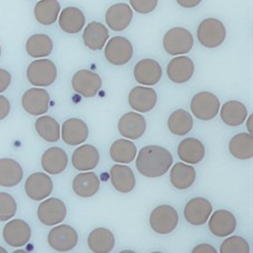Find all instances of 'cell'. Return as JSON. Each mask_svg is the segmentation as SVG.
<instances>
[{
	"instance_id": "obj_11",
	"label": "cell",
	"mask_w": 253,
	"mask_h": 253,
	"mask_svg": "<svg viewBox=\"0 0 253 253\" xmlns=\"http://www.w3.org/2000/svg\"><path fill=\"white\" fill-rule=\"evenodd\" d=\"M53 190L51 178L47 173L35 172L25 182L26 194L34 201H42L50 196Z\"/></svg>"
},
{
	"instance_id": "obj_30",
	"label": "cell",
	"mask_w": 253,
	"mask_h": 253,
	"mask_svg": "<svg viewBox=\"0 0 253 253\" xmlns=\"http://www.w3.org/2000/svg\"><path fill=\"white\" fill-rule=\"evenodd\" d=\"M85 22L84 12L77 7H67L59 16V26L67 34H78L83 30Z\"/></svg>"
},
{
	"instance_id": "obj_51",
	"label": "cell",
	"mask_w": 253,
	"mask_h": 253,
	"mask_svg": "<svg viewBox=\"0 0 253 253\" xmlns=\"http://www.w3.org/2000/svg\"><path fill=\"white\" fill-rule=\"evenodd\" d=\"M151 253H162V252H151Z\"/></svg>"
},
{
	"instance_id": "obj_4",
	"label": "cell",
	"mask_w": 253,
	"mask_h": 253,
	"mask_svg": "<svg viewBox=\"0 0 253 253\" xmlns=\"http://www.w3.org/2000/svg\"><path fill=\"white\" fill-rule=\"evenodd\" d=\"M27 78L35 87H48L57 78V67L49 59H37L28 66Z\"/></svg>"
},
{
	"instance_id": "obj_47",
	"label": "cell",
	"mask_w": 253,
	"mask_h": 253,
	"mask_svg": "<svg viewBox=\"0 0 253 253\" xmlns=\"http://www.w3.org/2000/svg\"><path fill=\"white\" fill-rule=\"evenodd\" d=\"M119 253H137V252H134L132 250H124V251H120Z\"/></svg>"
},
{
	"instance_id": "obj_32",
	"label": "cell",
	"mask_w": 253,
	"mask_h": 253,
	"mask_svg": "<svg viewBox=\"0 0 253 253\" xmlns=\"http://www.w3.org/2000/svg\"><path fill=\"white\" fill-rule=\"evenodd\" d=\"M196 170L183 162L175 164L170 171V182L178 190L189 189L196 181Z\"/></svg>"
},
{
	"instance_id": "obj_46",
	"label": "cell",
	"mask_w": 253,
	"mask_h": 253,
	"mask_svg": "<svg viewBox=\"0 0 253 253\" xmlns=\"http://www.w3.org/2000/svg\"><path fill=\"white\" fill-rule=\"evenodd\" d=\"M247 128H248V131H249L248 133L252 135V133H253V115H250L249 118H248Z\"/></svg>"
},
{
	"instance_id": "obj_19",
	"label": "cell",
	"mask_w": 253,
	"mask_h": 253,
	"mask_svg": "<svg viewBox=\"0 0 253 253\" xmlns=\"http://www.w3.org/2000/svg\"><path fill=\"white\" fill-rule=\"evenodd\" d=\"M100 156L96 147L91 144H83L72 153L71 162L74 168L81 172H88L93 170L99 164Z\"/></svg>"
},
{
	"instance_id": "obj_34",
	"label": "cell",
	"mask_w": 253,
	"mask_h": 253,
	"mask_svg": "<svg viewBox=\"0 0 253 253\" xmlns=\"http://www.w3.org/2000/svg\"><path fill=\"white\" fill-rule=\"evenodd\" d=\"M137 156V147L128 139H118L111 144L110 157L117 164L128 165Z\"/></svg>"
},
{
	"instance_id": "obj_38",
	"label": "cell",
	"mask_w": 253,
	"mask_h": 253,
	"mask_svg": "<svg viewBox=\"0 0 253 253\" xmlns=\"http://www.w3.org/2000/svg\"><path fill=\"white\" fill-rule=\"evenodd\" d=\"M35 128L37 133L47 142H57L60 139V126L50 116H42L36 120Z\"/></svg>"
},
{
	"instance_id": "obj_15",
	"label": "cell",
	"mask_w": 253,
	"mask_h": 253,
	"mask_svg": "<svg viewBox=\"0 0 253 253\" xmlns=\"http://www.w3.org/2000/svg\"><path fill=\"white\" fill-rule=\"evenodd\" d=\"M147 128L144 117L138 112H126L118 121V130L124 138L135 140L141 138Z\"/></svg>"
},
{
	"instance_id": "obj_9",
	"label": "cell",
	"mask_w": 253,
	"mask_h": 253,
	"mask_svg": "<svg viewBox=\"0 0 253 253\" xmlns=\"http://www.w3.org/2000/svg\"><path fill=\"white\" fill-rule=\"evenodd\" d=\"M133 55V47L128 39L121 36L111 38L105 49V57L114 66H124Z\"/></svg>"
},
{
	"instance_id": "obj_21",
	"label": "cell",
	"mask_w": 253,
	"mask_h": 253,
	"mask_svg": "<svg viewBox=\"0 0 253 253\" xmlns=\"http://www.w3.org/2000/svg\"><path fill=\"white\" fill-rule=\"evenodd\" d=\"M158 100V96L155 90L150 87H138L131 90L128 97L130 107L134 111L139 112H149L155 108Z\"/></svg>"
},
{
	"instance_id": "obj_14",
	"label": "cell",
	"mask_w": 253,
	"mask_h": 253,
	"mask_svg": "<svg viewBox=\"0 0 253 253\" xmlns=\"http://www.w3.org/2000/svg\"><path fill=\"white\" fill-rule=\"evenodd\" d=\"M50 96L48 91L42 88H31L24 93L21 105L26 112L31 116H42L49 109Z\"/></svg>"
},
{
	"instance_id": "obj_8",
	"label": "cell",
	"mask_w": 253,
	"mask_h": 253,
	"mask_svg": "<svg viewBox=\"0 0 253 253\" xmlns=\"http://www.w3.org/2000/svg\"><path fill=\"white\" fill-rule=\"evenodd\" d=\"M48 243L58 252H69L78 245V233L69 224H59L48 233Z\"/></svg>"
},
{
	"instance_id": "obj_26",
	"label": "cell",
	"mask_w": 253,
	"mask_h": 253,
	"mask_svg": "<svg viewBox=\"0 0 253 253\" xmlns=\"http://www.w3.org/2000/svg\"><path fill=\"white\" fill-rule=\"evenodd\" d=\"M110 179L114 188L121 193H129L135 187L132 169L125 165H115L110 170Z\"/></svg>"
},
{
	"instance_id": "obj_35",
	"label": "cell",
	"mask_w": 253,
	"mask_h": 253,
	"mask_svg": "<svg viewBox=\"0 0 253 253\" xmlns=\"http://www.w3.org/2000/svg\"><path fill=\"white\" fill-rule=\"evenodd\" d=\"M230 153L239 160H248L253 157V137L248 132L236 134L230 140Z\"/></svg>"
},
{
	"instance_id": "obj_13",
	"label": "cell",
	"mask_w": 253,
	"mask_h": 253,
	"mask_svg": "<svg viewBox=\"0 0 253 253\" xmlns=\"http://www.w3.org/2000/svg\"><path fill=\"white\" fill-rule=\"evenodd\" d=\"M212 213V205L206 198L197 197L190 200L183 210L184 219L194 227H200L209 220Z\"/></svg>"
},
{
	"instance_id": "obj_24",
	"label": "cell",
	"mask_w": 253,
	"mask_h": 253,
	"mask_svg": "<svg viewBox=\"0 0 253 253\" xmlns=\"http://www.w3.org/2000/svg\"><path fill=\"white\" fill-rule=\"evenodd\" d=\"M68 156L61 148L51 147L43 152L42 157V169L49 174H59L66 170Z\"/></svg>"
},
{
	"instance_id": "obj_40",
	"label": "cell",
	"mask_w": 253,
	"mask_h": 253,
	"mask_svg": "<svg viewBox=\"0 0 253 253\" xmlns=\"http://www.w3.org/2000/svg\"><path fill=\"white\" fill-rule=\"evenodd\" d=\"M17 212L15 198L7 192H0V221H8L13 218Z\"/></svg>"
},
{
	"instance_id": "obj_17",
	"label": "cell",
	"mask_w": 253,
	"mask_h": 253,
	"mask_svg": "<svg viewBox=\"0 0 253 253\" xmlns=\"http://www.w3.org/2000/svg\"><path fill=\"white\" fill-rule=\"evenodd\" d=\"M61 138L68 146H80L88 139L89 129L84 120L70 118L66 120L61 126Z\"/></svg>"
},
{
	"instance_id": "obj_5",
	"label": "cell",
	"mask_w": 253,
	"mask_h": 253,
	"mask_svg": "<svg viewBox=\"0 0 253 253\" xmlns=\"http://www.w3.org/2000/svg\"><path fill=\"white\" fill-rule=\"evenodd\" d=\"M193 47V36L182 27L170 29L164 37V48L171 56L186 55Z\"/></svg>"
},
{
	"instance_id": "obj_33",
	"label": "cell",
	"mask_w": 253,
	"mask_h": 253,
	"mask_svg": "<svg viewBox=\"0 0 253 253\" xmlns=\"http://www.w3.org/2000/svg\"><path fill=\"white\" fill-rule=\"evenodd\" d=\"M35 18L39 24L49 26L55 24L60 13V3L57 0H42L35 6Z\"/></svg>"
},
{
	"instance_id": "obj_27",
	"label": "cell",
	"mask_w": 253,
	"mask_h": 253,
	"mask_svg": "<svg viewBox=\"0 0 253 253\" xmlns=\"http://www.w3.org/2000/svg\"><path fill=\"white\" fill-rule=\"evenodd\" d=\"M83 39L85 47L90 50H100L109 39V31L101 22L92 21L85 27Z\"/></svg>"
},
{
	"instance_id": "obj_36",
	"label": "cell",
	"mask_w": 253,
	"mask_h": 253,
	"mask_svg": "<svg viewBox=\"0 0 253 253\" xmlns=\"http://www.w3.org/2000/svg\"><path fill=\"white\" fill-rule=\"evenodd\" d=\"M53 42L47 35H33L26 42L27 53L33 58H44L52 52Z\"/></svg>"
},
{
	"instance_id": "obj_7",
	"label": "cell",
	"mask_w": 253,
	"mask_h": 253,
	"mask_svg": "<svg viewBox=\"0 0 253 253\" xmlns=\"http://www.w3.org/2000/svg\"><path fill=\"white\" fill-rule=\"evenodd\" d=\"M67 215L65 202L58 198H49L40 203L37 210L38 220L47 227L60 224Z\"/></svg>"
},
{
	"instance_id": "obj_16",
	"label": "cell",
	"mask_w": 253,
	"mask_h": 253,
	"mask_svg": "<svg viewBox=\"0 0 253 253\" xmlns=\"http://www.w3.org/2000/svg\"><path fill=\"white\" fill-rule=\"evenodd\" d=\"M133 76L138 84L150 87L160 81L162 77V68L158 61L146 58V59L140 60L134 66Z\"/></svg>"
},
{
	"instance_id": "obj_39",
	"label": "cell",
	"mask_w": 253,
	"mask_h": 253,
	"mask_svg": "<svg viewBox=\"0 0 253 253\" xmlns=\"http://www.w3.org/2000/svg\"><path fill=\"white\" fill-rule=\"evenodd\" d=\"M220 253H250V246L245 238L232 236L221 243Z\"/></svg>"
},
{
	"instance_id": "obj_18",
	"label": "cell",
	"mask_w": 253,
	"mask_h": 253,
	"mask_svg": "<svg viewBox=\"0 0 253 253\" xmlns=\"http://www.w3.org/2000/svg\"><path fill=\"white\" fill-rule=\"evenodd\" d=\"M237 219L229 210H216L209 218V230L215 237H228L236 231Z\"/></svg>"
},
{
	"instance_id": "obj_49",
	"label": "cell",
	"mask_w": 253,
	"mask_h": 253,
	"mask_svg": "<svg viewBox=\"0 0 253 253\" xmlns=\"http://www.w3.org/2000/svg\"><path fill=\"white\" fill-rule=\"evenodd\" d=\"M0 253H8V252H7V250H6V249H4V248L0 247Z\"/></svg>"
},
{
	"instance_id": "obj_20",
	"label": "cell",
	"mask_w": 253,
	"mask_h": 253,
	"mask_svg": "<svg viewBox=\"0 0 253 253\" xmlns=\"http://www.w3.org/2000/svg\"><path fill=\"white\" fill-rule=\"evenodd\" d=\"M194 74V63L187 56L175 57L168 63L167 75L174 84H186Z\"/></svg>"
},
{
	"instance_id": "obj_12",
	"label": "cell",
	"mask_w": 253,
	"mask_h": 253,
	"mask_svg": "<svg viewBox=\"0 0 253 253\" xmlns=\"http://www.w3.org/2000/svg\"><path fill=\"white\" fill-rule=\"evenodd\" d=\"M2 237L4 242L10 247H24L31 238L30 225L21 219L10 220L3 227Z\"/></svg>"
},
{
	"instance_id": "obj_22",
	"label": "cell",
	"mask_w": 253,
	"mask_h": 253,
	"mask_svg": "<svg viewBox=\"0 0 253 253\" xmlns=\"http://www.w3.org/2000/svg\"><path fill=\"white\" fill-rule=\"evenodd\" d=\"M133 12L130 4L116 3L108 8L106 12V22L114 31H124L132 21Z\"/></svg>"
},
{
	"instance_id": "obj_43",
	"label": "cell",
	"mask_w": 253,
	"mask_h": 253,
	"mask_svg": "<svg viewBox=\"0 0 253 253\" xmlns=\"http://www.w3.org/2000/svg\"><path fill=\"white\" fill-rule=\"evenodd\" d=\"M10 112V102L4 96H0V121L6 119Z\"/></svg>"
},
{
	"instance_id": "obj_44",
	"label": "cell",
	"mask_w": 253,
	"mask_h": 253,
	"mask_svg": "<svg viewBox=\"0 0 253 253\" xmlns=\"http://www.w3.org/2000/svg\"><path fill=\"white\" fill-rule=\"evenodd\" d=\"M192 253H218L215 250L214 247L211 245H208V243H201V245H198L197 247L193 248Z\"/></svg>"
},
{
	"instance_id": "obj_41",
	"label": "cell",
	"mask_w": 253,
	"mask_h": 253,
	"mask_svg": "<svg viewBox=\"0 0 253 253\" xmlns=\"http://www.w3.org/2000/svg\"><path fill=\"white\" fill-rule=\"evenodd\" d=\"M130 7L142 15L152 12L158 6V0H131Z\"/></svg>"
},
{
	"instance_id": "obj_50",
	"label": "cell",
	"mask_w": 253,
	"mask_h": 253,
	"mask_svg": "<svg viewBox=\"0 0 253 253\" xmlns=\"http://www.w3.org/2000/svg\"><path fill=\"white\" fill-rule=\"evenodd\" d=\"M0 56H1V47H0Z\"/></svg>"
},
{
	"instance_id": "obj_2",
	"label": "cell",
	"mask_w": 253,
	"mask_h": 253,
	"mask_svg": "<svg viewBox=\"0 0 253 253\" xmlns=\"http://www.w3.org/2000/svg\"><path fill=\"white\" fill-rule=\"evenodd\" d=\"M198 40L203 47L213 49L223 43L227 31L223 22L215 18H208L200 22L197 30Z\"/></svg>"
},
{
	"instance_id": "obj_25",
	"label": "cell",
	"mask_w": 253,
	"mask_h": 253,
	"mask_svg": "<svg viewBox=\"0 0 253 253\" xmlns=\"http://www.w3.org/2000/svg\"><path fill=\"white\" fill-rule=\"evenodd\" d=\"M24 178V170L19 162L2 158L0 159V186L4 188H12L21 182Z\"/></svg>"
},
{
	"instance_id": "obj_23",
	"label": "cell",
	"mask_w": 253,
	"mask_h": 253,
	"mask_svg": "<svg viewBox=\"0 0 253 253\" xmlns=\"http://www.w3.org/2000/svg\"><path fill=\"white\" fill-rule=\"evenodd\" d=\"M205 155V144L197 138H186L179 143L178 157L183 164L197 165L203 160Z\"/></svg>"
},
{
	"instance_id": "obj_45",
	"label": "cell",
	"mask_w": 253,
	"mask_h": 253,
	"mask_svg": "<svg viewBox=\"0 0 253 253\" xmlns=\"http://www.w3.org/2000/svg\"><path fill=\"white\" fill-rule=\"evenodd\" d=\"M181 7H186V8H193L197 7L198 4H200L201 1L200 0H178L177 1Z\"/></svg>"
},
{
	"instance_id": "obj_10",
	"label": "cell",
	"mask_w": 253,
	"mask_h": 253,
	"mask_svg": "<svg viewBox=\"0 0 253 253\" xmlns=\"http://www.w3.org/2000/svg\"><path fill=\"white\" fill-rule=\"evenodd\" d=\"M72 89L84 98L96 96L102 85V80L98 74L90 70H79L72 77Z\"/></svg>"
},
{
	"instance_id": "obj_48",
	"label": "cell",
	"mask_w": 253,
	"mask_h": 253,
	"mask_svg": "<svg viewBox=\"0 0 253 253\" xmlns=\"http://www.w3.org/2000/svg\"><path fill=\"white\" fill-rule=\"evenodd\" d=\"M12 253H29V252H27L25 250H16V251H13Z\"/></svg>"
},
{
	"instance_id": "obj_28",
	"label": "cell",
	"mask_w": 253,
	"mask_h": 253,
	"mask_svg": "<svg viewBox=\"0 0 253 253\" xmlns=\"http://www.w3.org/2000/svg\"><path fill=\"white\" fill-rule=\"evenodd\" d=\"M116 239L107 228H97L88 236V247L93 253H110L114 250Z\"/></svg>"
},
{
	"instance_id": "obj_29",
	"label": "cell",
	"mask_w": 253,
	"mask_h": 253,
	"mask_svg": "<svg viewBox=\"0 0 253 253\" xmlns=\"http://www.w3.org/2000/svg\"><path fill=\"white\" fill-rule=\"evenodd\" d=\"M100 179L94 172L77 174L72 181V190L80 198H91L99 191Z\"/></svg>"
},
{
	"instance_id": "obj_1",
	"label": "cell",
	"mask_w": 253,
	"mask_h": 253,
	"mask_svg": "<svg viewBox=\"0 0 253 253\" xmlns=\"http://www.w3.org/2000/svg\"><path fill=\"white\" fill-rule=\"evenodd\" d=\"M173 158L170 151L160 146H147L139 151L135 167L147 178H159L168 172Z\"/></svg>"
},
{
	"instance_id": "obj_31",
	"label": "cell",
	"mask_w": 253,
	"mask_h": 253,
	"mask_svg": "<svg viewBox=\"0 0 253 253\" xmlns=\"http://www.w3.org/2000/svg\"><path fill=\"white\" fill-rule=\"evenodd\" d=\"M220 117L221 120L230 126H241L248 118L247 107L237 100L224 102L221 107Z\"/></svg>"
},
{
	"instance_id": "obj_37",
	"label": "cell",
	"mask_w": 253,
	"mask_h": 253,
	"mask_svg": "<svg viewBox=\"0 0 253 253\" xmlns=\"http://www.w3.org/2000/svg\"><path fill=\"white\" fill-rule=\"evenodd\" d=\"M193 128V118L188 111L178 109L170 115L168 129L175 135H186Z\"/></svg>"
},
{
	"instance_id": "obj_6",
	"label": "cell",
	"mask_w": 253,
	"mask_h": 253,
	"mask_svg": "<svg viewBox=\"0 0 253 253\" xmlns=\"http://www.w3.org/2000/svg\"><path fill=\"white\" fill-rule=\"evenodd\" d=\"M190 109L196 118L202 121H209L215 118L220 111L218 97L209 91H201L192 98Z\"/></svg>"
},
{
	"instance_id": "obj_42",
	"label": "cell",
	"mask_w": 253,
	"mask_h": 253,
	"mask_svg": "<svg viewBox=\"0 0 253 253\" xmlns=\"http://www.w3.org/2000/svg\"><path fill=\"white\" fill-rule=\"evenodd\" d=\"M11 83V75L10 72L6 69L0 68V93L6 91Z\"/></svg>"
},
{
	"instance_id": "obj_3",
	"label": "cell",
	"mask_w": 253,
	"mask_h": 253,
	"mask_svg": "<svg viewBox=\"0 0 253 253\" xmlns=\"http://www.w3.org/2000/svg\"><path fill=\"white\" fill-rule=\"evenodd\" d=\"M179 222V215L177 210L173 207L168 205H161L153 209L150 218H149V224L150 228L158 234L166 236L173 232L177 228Z\"/></svg>"
}]
</instances>
